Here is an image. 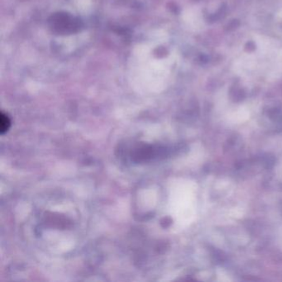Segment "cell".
Instances as JSON below:
<instances>
[{"mask_svg": "<svg viewBox=\"0 0 282 282\" xmlns=\"http://www.w3.org/2000/svg\"><path fill=\"white\" fill-rule=\"evenodd\" d=\"M10 126V121L8 116L2 114L1 115V118H0V129H1V133L4 134L5 131H8Z\"/></svg>", "mask_w": 282, "mask_h": 282, "instance_id": "6da1fadb", "label": "cell"}]
</instances>
